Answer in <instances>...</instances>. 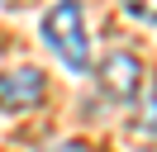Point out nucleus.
I'll return each mask as SVG.
<instances>
[{
	"label": "nucleus",
	"mask_w": 157,
	"mask_h": 152,
	"mask_svg": "<svg viewBox=\"0 0 157 152\" xmlns=\"http://www.w3.org/2000/svg\"><path fill=\"white\" fill-rule=\"evenodd\" d=\"M43 38H48V48L71 66V71L86 66L90 43H86V19H81V5H76V0H57V5L43 14Z\"/></svg>",
	"instance_id": "obj_1"
},
{
	"label": "nucleus",
	"mask_w": 157,
	"mask_h": 152,
	"mask_svg": "<svg viewBox=\"0 0 157 152\" xmlns=\"http://www.w3.org/2000/svg\"><path fill=\"white\" fill-rule=\"evenodd\" d=\"M43 95H48L43 71H33V66H24V71H0V109L5 114L33 109V104H43Z\"/></svg>",
	"instance_id": "obj_2"
},
{
	"label": "nucleus",
	"mask_w": 157,
	"mask_h": 152,
	"mask_svg": "<svg viewBox=\"0 0 157 152\" xmlns=\"http://www.w3.org/2000/svg\"><path fill=\"white\" fill-rule=\"evenodd\" d=\"M138 81H143V66L133 52H109L100 62V90L109 100H138Z\"/></svg>",
	"instance_id": "obj_3"
},
{
	"label": "nucleus",
	"mask_w": 157,
	"mask_h": 152,
	"mask_svg": "<svg viewBox=\"0 0 157 152\" xmlns=\"http://www.w3.org/2000/svg\"><path fill=\"white\" fill-rule=\"evenodd\" d=\"M138 104V119H133V128L138 133H157V81L143 90V100H133Z\"/></svg>",
	"instance_id": "obj_4"
},
{
	"label": "nucleus",
	"mask_w": 157,
	"mask_h": 152,
	"mask_svg": "<svg viewBox=\"0 0 157 152\" xmlns=\"http://www.w3.org/2000/svg\"><path fill=\"white\" fill-rule=\"evenodd\" d=\"M43 152H95L90 142H52V147H43Z\"/></svg>",
	"instance_id": "obj_5"
}]
</instances>
